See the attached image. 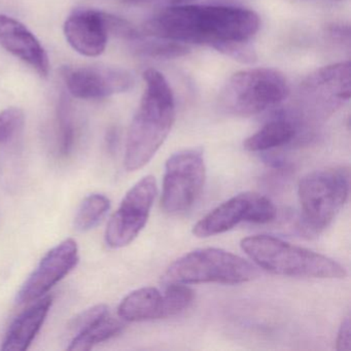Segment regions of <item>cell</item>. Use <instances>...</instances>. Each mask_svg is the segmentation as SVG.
Wrapping results in <instances>:
<instances>
[{"mask_svg":"<svg viewBox=\"0 0 351 351\" xmlns=\"http://www.w3.org/2000/svg\"><path fill=\"white\" fill-rule=\"evenodd\" d=\"M301 96L308 102L324 108H336L350 98V62L322 67L301 84Z\"/></svg>","mask_w":351,"mask_h":351,"instance_id":"13","label":"cell"},{"mask_svg":"<svg viewBox=\"0 0 351 351\" xmlns=\"http://www.w3.org/2000/svg\"><path fill=\"white\" fill-rule=\"evenodd\" d=\"M350 170L346 166L316 170L304 176L298 196L304 219L311 229L330 225L348 200Z\"/></svg>","mask_w":351,"mask_h":351,"instance_id":"6","label":"cell"},{"mask_svg":"<svg viewBox=\"0 0 351 351\" xmlns=\"http://www.w3.org/2000/svg\"><path fill=\"white\" fill-rule=\"evenodd\" d=\"M241 248L260 268L273 274L328 279L347 275L344 267L332 258L274 236H250L242 239Z\"/></svg>","mask_w":351,"mask_h":351,"instance_id":"3","label":"cell"},{"mask_svg":"<svg viewBox=\"0 0 351 351\" xmlns=\"http://www.w3.org/2000/svg\"><path fill=\"white\" fill-rule=\"evenodd\" d=\"M110 314L108 312V306L100 304V305L94 306V307L89 308L86 311L82 312L79 315L75 316L71 324H69V332H73V335H77L82 330H85L88 326L93 324L94 322H98L104 316Z\"/></svg>","mask_w":351,"mask_h":351,"instance_id":"25","label":"cell"},{"mask_svg":"<svg viewBox=\"0 0 351 351\" xmlns=\"http://www.w3.org/2000/svg\"><path fill=\"white\" fill-rule=\"evenodd\" d=\"M163 293V318L172 317L190 307L195 293L188 285L169 283Z\"/></svg>","mask_w":351,"mask_h":351,"instance_id":"21","label":"cell"},{"mask_svg":"<svg viewBox=\"0 0 351 351\" xmlns=\"http://www.w3.org/2000/svg\"><path fill=\"white\" fill-rule=\"evenodd\" d=\"M119 317L123 322H136L163 318V293L156 287L133 291L121 302Z\"/></svg>","mask_w":351,"mask_h":351,"instance_id":"16","label":"cell"},{"mask_svg":"<svg viewBox=\"0 0 351 351\" xmlns=\"http://www.w3.org/2000/svg\"><path fill=\"white\" fill-rule=\"evenodd\" d=\"M350 318L347 316L341 324L340 330L337 338V350L349 351L351 349V330Z\"/></svg>","mask_w":351,"mask_h":351,"instance_id":"26","label":"cell"},{"mask_svg":"<svg viewBox=\"0 0 351 351\" xmlns=\"http://www.w3.org/2000/svg\"><path fill=\"white\" fill-rule=\"evenodd\" d=\"M295 134V129L287 120H274L267 123L258 132L244 141L248 152H264L287 145Z\"/></svg>","mask_w":351,"mask_h":351,"instance_id":"17","label":"cell"},{"mask_svg":"<svg viewBox=\"0 0 351 351\" xmlns=\"http://www.w3.org/2000/svg\"><path fill=\"white\" fill-rule=\"evenodd\" d=\"M330 32L332 36L335 38H340V40H344L345 38L349 40V27L346 26L334 25L330 28Z\"/></svg>","mask_w":351,"mask_h":351,"instance_id":"28","label":"cell"},{"mask_svg":"<svg viewBox=\"0 0 351 351\" xmlns=\"http://www.w3.org/2000/svg\"><path fill=\"white\" fill-rule=\"evenodd\" d=\"M71 48L86 57H98L106 51L110 38L108 13L94 9H77L63 26Z\"/></svg>","mask_w":351,"mask_h":351,"instance_id":"12","label":"cell"},{"mask_svg":"<svg viewBox=\"0 0 351 351\" xmlns=\"http://www.w3.org/2000/svg\"><path fill=\"white\" fill-rule=\"evenodd\" d=\"M57 122H58L59 151L62 156L71 153L75 147V126L73 106L69 96L62 93L59 97L57 106Z\"/></svg>","mask_w":351,"mask_h":351,"instance_id":"20","label":"cell"},{"mask_svg":"<svg viewBox=\"0 0 351 351\" xmlns=\"http://www.w3.org/2000/svg\"><path fill=\"white\" fill-rule=\"evenodd\" d=\"M24 125L23 110L9 108L0 112V143H7L17 136Z\"/></svg>","mask_w":351,"mask_h":351,"instance_id":"23","label":"cell"},{"mask_svg":"<svg viewBox=\"0 0 351 351\" xmlns=\"http://www.w3.org/2000/svg\"><path fill=\"white\" fill-rule=\"evenodd\" d=\"M125 5H186L195 0H121Z\"/></svg>","mask_w":351,"mask_h":351,"instance_id":"27","label":"cell"},{"mask_svg":"<svg viewBox=\"0 0 351 351\" xmlns=\"http://www.w3.org/2000/svg\"><path fill=\"white\" fill-rule=\"evenodd\" d=\"M206 180L201 147L173 154L166 162L161 206L170 215H182L198 200Z\"/></svg>","mask_w":351,"mask_h":351,"instance_id":"7","label":"cell"},{"mask_svg":"<svg viewBox=\"0 0 351 351\" xmlns=\"http://www.w3.org/2000/svg\"><path fill=\"white\" fill-rule=\"evenodd\" d=\"M110 208V201L101 194H92L82 203L75 217V228L80 232H87L102 221Z\"/></svg>","mask_w":351,"mask_h":351,"instance_id":"19","label":"cell"},{"mask_svg":"<svg viewBox=\"0 0 351 351\" xmlns=\"http://www.w3.org/2000/svg\"><path fill=\"white\" fill-rule=\"evenodd\" d=\"M117 141H118V134H117L116 130L112 129L108 132V145L110 147V151L116 147Z\"/></svg>","mask_w":351,"mask_h":351,"instance_id":"29","label":"cell"},{"mask_svg":"<svg viewBox=\"0 0 351 351\" xmlns=\"http://www.w3.org/2000/svg\"><path fill=\"white\" fill-rule=\"evenodd\" d=\"M215 50L226 56L231 57L238 62L245 63V64H252L258 59L256 51L252 48L250 42L225 43V44L217 47Z\"/></svg>","mask_w":351,"mask_h":351,"instance_id":"24","label":"cell"},{"mask_svg":"<svg viewBox=\"0 0 351 351\" xmlns=\"http://www.w3.org/2000/svg\"><path fill=\"white\" fill-rule=\"evenodd\" d=\"M276 207L267 197L254 192L241 193L205 215L193 228L199 238L225 233L241 223H266L276 217Z\"/></svg>","mask_w":351,"mask_h":351,"instance_id":"8","label":"cell"},{"mask_svg":"<svg viewBox=\"0 0 351 351\" xmlns=\"http://www.w3.org/2000/svg\"><path fill=\"white\" fill-rule=\"evenodd\" d=\"M156 195L157 182L153 176H145L129 190L106 227L110 247H124L139 235L147 225Z\"/></svg>","mask_w":351,"mask_h":351,"instance_id":"9","label":"cell"},{"mask_svg":"<svg viewBox=\"0 0 351 351\" xmlns=\"http://www.w3.org/2000/svg\"><path fill=\"white\" fill-rule=\"evenodd\" d=\"M260 28V18L250 10L223 5H182L166 8L147 20V36L215 49L231 42H250Z\"/></svg>","mask_w":351,"mask_h":351,"instance_id":"1","label":"cell"},{"mask_svg":"<svg viewBox=\"0 0 351 351\" xmlns=\"http://www.w3.org/2000/svg\"><path fill=\"white\" fill-rule=\"evenodd\" d=\"M0 46L34 69L40 77L50 73V60L44 47L24 24L0 14Z\"/></svg>","mask_w":351,"mask_h":351,"instance_id":"14","label":"cell"},{"mask_svg":"<svg viewBox=\"0 0 351 351\" xmlns=\"http://www.w3.org/2000/svg\"><path fill=\"white\" fill-rule=\"evenodd\" d=\"M190 51V49L182 43L169 40L143 42L136 47V52L138 54L159 60L180 58L188 55Z\"/></svg>","mask_w":351,"mask_h":351,"instance_id":"22","label":"cell"},{"mask_svg":"<svg viewBox=\"0 0 351 351\" xmlns=\"http://www.w3.org/2000/svg\"><path fill=\"white\" fill-rule=\"evenodd\" d=\"M52 303L51 295H44L20 314L10 326L1 350L24 351L28 349L42 328Z\"/></svg>","mask_w":351,"mask_h":351,"instance_id":"15","label":"cell"},{"mask_svg":"<svg viewBox=\"0 0 351 351\" xmlns=\"http://www.w3.org/2000/svg\"><path fill=\"white\" fill-rule=\"evenodd\" d=\"M289 95L283 73L272 69H252L230 77L221 93V104L230 114L250 117L278 106Z\"/></svg>","mask_w":351,"mask_h":351,"instance_id":"5","label":"cell"},{"mask_svg":"<svg viewBox=\"0 0 351 351\" xmlns=\"http://www.w3.org/2000/svg\"><path fill=\"white\" fill-rule=\"evenodd\" d=\"M123 320L112 317L110 314L94 322L85 330L75 335L71 340L67 350L87 351L91 350L95 345L104 342L112 337L117 336L124 330Z\"/></svg>","mask_w":351,"mask_h":351,"instance_id":"18","label":"cell"},{"mask_svg":"<svg viewBox=\"0 0 351 351\" xmlns=\"http://www.w3.org/2000/svg\"><path fill=\"white\" fill-rule=\"evenodd\" d=\"M145 93L127 137L125 168L135 171L147 165L163 145L176 121L173 93L160 71L143 73Z\"/></svg>","mask_w":351,"mask_h":351,"instance_id":"2","label":"cell"},{"mask_svg":"<svg viewBox=\"0 0 351 351\" xmlns=\"http://www.w3.org/2000/svg\"><path fill=\"white\" fill-rule=\"evenodd\" d=\"M62 75L69 94L79 99H102L130 91L134 86L129 71L108 65L65 67Z\"/></svg>","mask_w":351,"mask_h":351,"instance_id":"10","label":"cell"},{"mask_svg":"<svg viewBox=\"0 0 351 351\" xmlns=\"http://www.w3.org/2000/svg\"><path fill=\"white\" fill-rule=\"evenodd\" d=\"M258 276L254 265L219 248H201L176 260L163 275V282L240 285Z\"/></svg>","mask_w":351,"mask_h":351,"instance_id":"4","label":"cell"},{"mask_svg":"<svg viewBox=\"0 0 351 351\" xmlns=\"http://www.w3.org/2000/svg\"><path fill=\"white\" fill-rule=\"evenodd\" d=\"M79 263V247L69 238L51 250L40 261L18 291V304L30 303L44 297L54 285L75 269Z\"/></svg>","mask_w":351,"mask_h":351,"instance_id":"11","label":"cell"}]
</instances>
